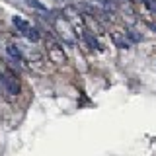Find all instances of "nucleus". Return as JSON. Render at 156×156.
I'll return each mask as SVG.
<instances>
[{
  "instance_id": "f03ea898",
  "label": "nucleus",
  "mask_w": 156,
  "mask_h": 156,
  "mask_svg": "<svg viewBox=\"0 0 156 156\" xmlns=\"http://www.w3.org/2000/svg\"><path fill=\"white\" fill-rule=\"evenodd\" d=\"M12 22H14V26H16V27L20 29V33H22V35H23V33L27 31L29 27H31V26H29V23L26 22V20H22L20 16H14V20H12Z\"/></svg>"
},
{
  "instance_id": "20e7f679",
  "label": "nucleus",
  "mask_w": 156,
  "mask_h": 156,
  "mask_svg": "<svg viewBox=\"0 0 156 156\" xmlns=\"http://www.w3.org/2000/svg\"><path fill=\"white\" fill-rule=\"evenodd\" d=\"M23 35H26V37L29 39V41H37V39H39V33H37V29H33V27H29L27 31L23 33Z\"/></svg>"
},
{
  "instance_id": "7ed1b4c3",
  "label": "nucleus",
  "mask_w": 156,
  "mask_h": 156,
  "mask_svg": "<svg viewBox=\"0 0 156 156\" xmlns=\"http://www.w3.org/2000/svg\"><path fill=\"white\" fill-rule=\"evenodd\" d=\"M8 55L12 58H16V61H22V53H20V49L16 45H8Z\"/></svg>"
},
{
  "instance_id": "f257e3e1",
  "label": "nucleus",
  "mask_w": 156,
  "mask_h": 156,
  "mask_svg": "<svg viewBox=\"0 0 156 156\" xmlns=\"http://www.w3.org/2000/svg\"><path fill=\"white\" fill-rule=\"evenodd\" d=\"M0 80H2V84H4V88H6V92L10 96L20 94V82H18V78L14 76V72L6 70L2 76H0Z\"/></svg>"
},
{
  "instance_id": "39448f33",
  "label": "nucleus",
  "mask_w": 156,
  "mask_h": 156,
  "mask_svg": "<svg viewBox=\"0 0 156 156\" xmlns=\"http://www.w3.org/2000/svg\"><path fill=\"white\" fill-rule=\"evenodd\" d=\"M27 2H29V6H33V8H37V10H47L41 2H37V0H27Z\"/></svg>"
}]
</instances>
